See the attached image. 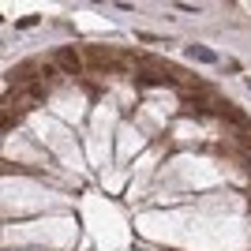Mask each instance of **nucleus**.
<instances>
[{
	"label": "nucleus",
	"instance_id": "obj_5",
	"mask_svg": "<svg viewBox=\"0 0 251 251\" xmlns=\"http://www.w3.org/2000/svg\"><path fill=\"white\" fill-rule=\"evenodd\" d=\"M56 75H60V68H56V64H45V68H42V79H56Z\"/></svg>",
	"mask_w": 251,
	"mask_h": 251
},
{
	"label": "nucleus",
	"instance_id": "obj_1",
	"mask_svg": "<svg viewBox=\"0 0 251 251\" xmlns=\"http://www.w3.org/2000/svg\"><path fill=\"white\" fill-rule=\"evenodd\" d=\"M86 64L98 68V72H120L127 64V56H116L113 49H101V45H86Z\"/></svg>",
	"mask_w": 251,
	"mask_h": 251
},
{
	"label": "nucleus",
	"instance_id": "obj_3",
	"mask_svg": "<svg viewBox=\"0 0 251 251\" xmlns=\"http://www.w3.org/2000/svg\"><path fill=\"white\" fill-rule=\"evenodd\" d=\"M56 68H60L64 75H79L83 72V56H79L75 49H60L56 52Z\"/></svg>",
	"mask_w": 251,
	"mask_h": 251
},
{
	"label": "nucleus",
	"instance_id": "obj_4",
	"mask_svg": "<svg viewBox=\"0 0 251 251\" xmlns=\"http://www.w3.org/2000/svg\"><path fill=\"white\" fill-rule=\"evenodd\" d=\"M188 56H191V60H202V64H218V56H214L210 49H199V45H191Z\"/></svg>",
	"mask_w": 251,
	"mask_h": 251
},
{
	"label": "nucleus",
	"instance_id": "obj_6",
	"mask_svg": "<svg viewBox=\"0 0 251 251\" xmlns=\"http://www.w3.org/2000/svg\"><path fill=\"white\" fill-rule=\"evenodd\" d=\"M248 195H251V191H248Z\"/></svg>",
	"mask_w": 251,
	"mask_h": 251
},
{
	"label": "nucleus",
	"instance_id": "obj_2",
	"mask_svg": "<svg viewBox=\"0 0 251 251\" xmlns=\"http://www.w3.org/2000/svg\"><path fill=\"white\" fill-rule=\"evenodd\" d=\"M221 120H229V124L236 127L240 135H251V120H248V116L240 113V109H236V105H229V101L221 105Z\"/></svg>",
	"mask_w": 251,
	"mask_h": 251
}]
</instances>
